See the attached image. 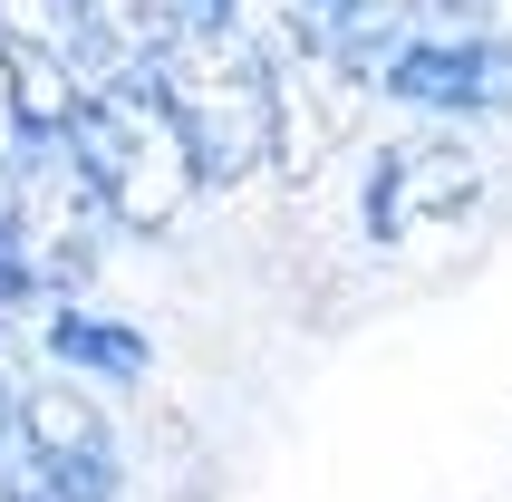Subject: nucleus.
Listing matches in <instances>:
<instances>
[{"label": "nucleus", "mask_w": 512, "mask_h": 502, "mask_svg": "<svg viewBox=\"0 0 512 502\" xmlns=\"http://www.w3.org/2000/svg\"><path fill=\"white\" fill-rule=\"evenodd\" d=\"M136 68L155 78V97L174 107V126H184V145H194L203 184H242V174L271 165L281 78H271L261 39L242 29V10H232V20H165L155 39H145Z\"/></svg>", "instance_id": "1"}, {"label": "nucleus", "mask_w": 512, "mask_h": 502, "mask_svg": "<svg viewBox=\"0 0 512 502\" xmlns=\"http://www.w3.org/2000/svg\"><path fill=\"white\" fill-rule=\"evenodd\" d=\"M58 145L78 155L87 194L107 203L116 232H174V223H184V203L203 194L194 145H184V126H174V107L155 97L145 68H107V78H87Z\"/></svg>", "instance_id": "2"}, {"label": "nucleus", "mask_w": 512, "mask_h": 502, "mask_svg": "<svg viewBox=\"0 0 512 502\" xmlns=\"http://www.w3.org/2000/svg\"><path fill=\"white\" fill-rule=\"evenodd\" d=\"M0 502H116V435L78 387L0 367Z\"/></svg>", "instance_id": "3"}, {"label": "nucleus", "mask_w": 512, "mask_h": 502, "mask_svg": "<svg viewBox=\"0 0 512 502\" xmlns=\"http://www.w3.org/2000/svg\"><path fill=\"white\" fill-rule=\"evenodd\" d=\"M368 87H387L397 107H435V116H512V29L474 20V10L426 20L416 39H397L377 58Z\"/></svg>", "instance_id": "4"}, {"label": "nucleus", "mask_w": 512, "mask_h": 502, "mask_svg": "<svg viewBox=\"0 0 512 502\" xmlns=\"http://www.w3.org/2000/svg\"><path fill=\"white\" fill-rule=\"evenodd\" d=\"M474 194H484V165L464 145H387L368 184V223L397 242V232H426V223H464Z\"/></svg>", "instance_id": "5"}, {"label": "nucleus", "mask_w": 512, "mask_h": 502, "mask_svg": "<svg viewBox=\"0 0 512 502\" xmlns=\"http://www.w3.org/2000/svg\"><path fill=\"white\" fill-rule=\"evenodd\" d=\"M474 0H290V29H300V49L348 68V78H377V58L416 39L426 20H455Z\"/></svg>", "instance_id": "6"}, {"label": "nucleus", "mask_w": 512, "mask_h": 502, "mask_svg": "<svg viewBox=\"0 0 512 502\" xmlns=\"http://www.w3.org/2000/svg\"><path fill=\"white\" fill-rule=\"evenodd\" d=\"M49 358L58 367H97V377H145V338L126 329V319H87V309H58L49 319Z\"/></svg>", "instance_id": "7"}, {"label": "nucleus", "mask_w": 512, "mask_h": 502, "mask_svg": "<svg viewBox=\"0 0 512 502\" xmlns=\"http://www.w3.org/2000/svg\"><path fill=\"white\" fill-rule=\"evenodd\" d=\"M29 145H49V136L29 126V97H20V58H10V29H0V174L20 165Z\"/></svg>", "instance_id": "8"}, {"label": "nucleus", "mask_w": 512, "mask_h": 502, "mask_svg": "<svg viewBox=\"0 0 512 502\" xmlns=\"http://www.w3.org/2000/svg\"><path fill=\"white\" fill-rule=\"evenodd\" d=\"M0 329H10V290H0Z\"/></svg>", "instance_id": "9"}]
</instances>
